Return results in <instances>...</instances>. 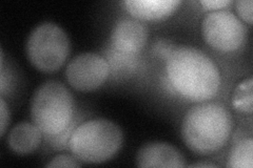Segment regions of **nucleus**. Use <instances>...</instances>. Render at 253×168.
<instances>
[{
  "label": "nucleus",
  "instance_id": "9d476101",
  "mask_svg": "<svg viewBox=\"0 0 253 168\" xmlns=\"http://www.w3.org/2000/svg\"><path fill=\"white\" fill-rule=\"evenodd\" d=\"M125 9L141 20H162L177 10L180 0H125Z\"/></svg>",
  "mask_w": 253,
  "mask_h": 168
},
{
  "label": "nucleus",
  "instance_id": "dca6fc26",
  "mask_svg": "<svg viewBox=\"0 0 253 168\" xmlns=\"http://www.w3.org/2000/svg\"><path fill=\"white\" fill-rule=\"evenodd\" d=\"M10 122V111H9V107H7L6 103L4 101L3 98L0 99V134L1 135L4 134L6 126Z\"/></svg>",
  "mask_w": 253,
  "mask_h": 168
},
{
  "label": "nucleus",
  "instance_id": "9b49d317",
  "mask_svg": "<svg viewBox=\"0 0 253 168\" xmlns=\"http://www.w3.org/2000/svg\"><path fill=\"white\" fill-rule=\"evenodd\" d=\"M42 134V131L35 124L21 122L11 130L7 137V143L14 153L29 155L41 145Z\"/></svg>",
  "mask_w": 253,
  "mask_h": 168
},
{
  "label": "nucleus",
  "instance_id": "1a4fd4ad",
  "mask_svg": "<svg viewBox=\"0 0 253 168\" xmlns=\"http://www.w3.org/2000/svg\"><path fill=\"white\" fill-rule=\"evenodd\" d=\"M139 167H185L186 160L180 151L166 142H151L137 153Z\"/></svg>",
  "mask_w": 253,
  "mask_h": 168
},
{
  "label": "nucleus",
  "instance_id": "0eeeda50",
  "mask_svg": "<svg viewBox=\"0 0 253 168\" xmlns=\"http://www.w3.org/2000/svg\"><path fill=\"white\" fill-rule=\"evenodd\" d=\"M110 67L105 58L98 54L84 53L69 62L66 77L73 89L90 92L98 89L106 82Z\"/></svg>",
  "mask_w": 253,
  "mask_h": 168
},
{
  "label": "nucleus",
  "instance_id": "6e6552de",
  "mask_svg": "<svg viewBox=\"0 0 253 168\" xmlns=\"http://www.w3.org/2000/svg\"><path fill=\"white\" fill-rule=\"evenodd\" d=\"M148 28L136 19H122L114 26L111 41L117 51L124 54L138 53L147 43Z\"/></svg>",
  "mask_w": 253,
  "mask_h": 168
},
{
  "label": "nucleus",
  "instance_id": "7ed1b4c3",
  "mask_svg": "<svg viewBox=\"0 0 253 168\" xmlns=\"http://www.w3.org/2000/svg\"><path fill=\"white\" fill-rule=\"evenodd\" d=\"M73 115V96L58 81L51 80L44 82L32 97V121L47 137H57L67 132Z\"/></svg>",
  "mask_w": 253,
  "mask_h": 168
},
{
  "label": "nucleus",
  "instance_id": "4468645a",
  "mask_svg": "<svg viewBox=\"0 0 253 168\" xmlns=\"http://www.w3.org/2000/svg\"><path fill=\"white\" fill-rule=\"evenodd\" d=\"M77 160L69 155H58L46 164V167H79Z\"/></svg>",
  "mask_w": 253,
  "mask_h": 168
},
{
  "label": "nucleus",
  "instance_id": "20e7f679",
  "mask_svg": "<svg viewBox=\"0 0 253 168\" xmlns=\"http://www.w3.org/2000/svg\"><path fill=\"white\" fill-rule=\"evenodd\" d=\"M121 127L106 119L79 125L71 134L69 147L74 157L85 163H102L112 158L123 144Z\"/></svg>",
  "mask_w": 253,
  "mask_h": 168
},
{
  "label": "nucleus",
  "instance_id": "f03ea898",
  "mask_svg": "<svg viewBox=\"0 0 253 168\" xmlns=\"http://www.w3.org/2000/svg\"><path fill=\"white\" fill-rule=\"evenodd\" d=\"M233 119L219 103L205 102L189 109L181 123V137L186 145L200 155L215 153L229 140Z\"/></svg>",
  "mask_w": 253,
  "mask_h": 168
},
{
  "label": "nucleus",
  "instance_id": "423d86ee",
  "mask_svg": "<svg viewBox=\"0 0 253 168\" xmlns=\"http://www.w3.org/2000/svg\"><path fill=\"white\" fill-rule=\"evenodd\" d=\"M202 31L210 46L226 53L239 50L247 34L244 23L228 10L213 11L206 15Z\"/></svg>",
  "mask_w": 253,
  "mask_h": 168
},
{
  "label": "nucleus",
  "instance_id": "ddd939ff",
  "mask_svg": "<svg viewBox=\"0 0 253 168\" xmlns=\"http://www.w3.org/2000/svg\"><path fill=\"white\" fill-rule=\"evenodd\" d=\"M252 78L243 80L237 84L232 95V104L235 109L244 114H251L253 109V95H252Z\"/></svg>",
  "mask_w": 253,
  "mask_h": 168
},
{
  "label": "nucleus",
  "instance_id": "a211bd4d",
  "mask_svg": "<svg viewBox=\"0 0 253 168\" xmlns=\"http://www.w3.org/2000/svg\"><path fill=\"white\" fill-rule=\"evenodd\" d=\"M212 166H215L214 164H207V163H196V164H192L191 167H212Z\"/></svg>",
  "mask_w": 253,
  "mask_h": 168
},
{
  "label": "nucleus",
  "instance_id": "39448f33",
  "mask_svg": "<svg viewBox=\"0 0 253 168\" xmlns=\"http://www.w3.org/2000/svg\"><path fill=\"white\" fill-rule=\"evenodd\" d=\"M70 40L66 32L56 23L42 22L28 38L29 60L38 70L52 73L66 62L70 54Z\"/></svg>",
  "mask_w": 253,
  "mask_h": 168
},
{
  "label": "nucleus",
  "instance_id": "f3484780",
  "mask_svg": "<svg viewBox=\"0 0 253 168\" xmlns=\"http://www.w3.org/2000/svg\"><path fill=\"white\" fill-rule=\"evenodd\" d=\"M232 0H202L200 3L207 10L218 11L219 9H224V7L232 4Z\"/></svg>",
  "mask_w": 253,
  "mask_h": 168
},
{
  "label": "nucleus",
  "instance_id": "f257e3e1",
  "mask_svg": "<svg viewBox=\"0 0 253 168\" xmlns=\"http://www.w3.org/2000/svg\"><path fill=\"white\" fill-rule=\"evenodd\" d=\"M166 73L173 89L190 100H209L220 87L216 65L193 46H173L166 57Z\"/></svg>",
  "mask_w": 253,
  "mask_h": 168
},
{
  "label": "nucleus",
  "instance_id": "2eb2a0df",
  "mask_svg": "<svg viewBox=\"0 0 253 168\" xmlns=\"http://www.w3.org/2000/svg\"><path fill=\"white\" fill-rule=\"evenodd\" d=\"M237 13L242 17L243 20L246 21L249 25L252 23V0H239L235 3Z\"/></svg>",
  "mask_w": 253,
  "mask_h": 168
},
{
  "label": "nucleus",
  "instance_id": "f8f14e48",
  "mask_svg": "<svg viewBox=\"0 0 253 168\" xmlns=\"http://www.w3.org/2000/svg\"><path fill=\"white\" fill-rule=\"evenodd\" d=\"M253 165V141L245 139L235 144L229 157V167L252 168Z\"/></svg>",
  "mask_w": 253,
  "mask_h": 168
}]
</instances>
